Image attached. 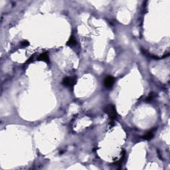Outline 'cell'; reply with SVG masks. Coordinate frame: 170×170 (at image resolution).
I'll return each instance as SVG.
<instances>
[{
	"label": "cell",
	"instance_id": "9",
	"mask_svg": "<svg viewBox=\"0 0 170 170\" xmlns=\"http://www.w3.org/2000/svg\"><path fill=\"white\" fill-rule=\"evenodd\" d=\"M21 45L22 46H23V47H27V46L29 45V41H22L21 43Z\"/></svg>",
	"mask_w": 170,
	"mask_h": 170
},
{
	"label": "cell",
	"instance_id": "7",
	"mask_svg": "<svg viewBox=\"0 0 170 170\" xmlns=\"http://www.w3.org/2000/svg\"><path fill=\"white\" fill-rule=\"evenodd\" d=\"M155 98V93H151L148 95V96L147 97L146 99V102H152L153 101V100Z\"/></svg>",
	"mask_w": 170,
	"mask_h": 170
},
{
	"label": "cell",
	"instance_id": "1",
	"mask_svg": "<svg viewBox=\"0 0 170 170\" xmlns=\"http://www.w3.org/2000/svg\"><path fill=\"white\" fill-rule=\"evenodd\" d=\"M104 111L106 114H107L110 120V122H114L115 120L117 119L118 117V113L116 112V107L113 104H108L104 106Z\"/></svg>",
	"mask_w": 170,
	"mask_h": 170
},
{
	"label": "cell",
	"instance_id": "6",
	"mask_svg": "<svg viewBox=\"0 0 170 170\" xmlns=\"http://www.w3.org/2000/svg\"><path fill=\"white\" fill-rule=\"evenodd\" d=\"M121 154H122L121 158L120 159L119 161H118V162H115V163H114V165H119V166H120V165H121L122 164V163H123V162H124V160L125 155H126V152H125L124 150H122V151Z\"/></svg>",
	"mask_w": 170,
	"mask_h": 170
},
{
	"label": "cell",
	"instance_id": "5",
	"mask_svg": "<svg viewBox=\"0 0 170 170\" xmlns=\"http://www.w3.org/2000/svg\"><path fill=\"white\" fill-rule=\"evenodd\" d=\"M154 132H155V130H153V129L152 130H150V131L148 132L143 136V138L146 140H150L151 139L153 138V136H154Z\"/></svg>",
	"mask_w": 170,
	"mask_h": 170
},
{
	"label": "cell",
	"instance_id": "2",
	"mask_svg": "<svg viewBox=\"0 0 170 170\" xmlns=\"http://www.w3.org/2000/svg\"><path fill=\"white\" fill-rule=\"evenodd\" d=\"M76 80L74 78L72 77H65L63 79L62 81V84L64 85V86L68 88H72L74 87V86L76 84Z\"/></svg>",
	"mask_w": 170,
	"mask_h": 170
},
{
	"label": "cell",
	"instance_id": "8",
	"mask_svg": "<svg viewBox=\"0 0 170 170\" xmlns=\"http://www.w3.org/2000/svg\"><path fill=\"white\" fill-rule=\"evenodd\" d=\"M76 39H75V38H74L73 36H71V37H70V39H69V41L67 42V45H76Z\"/></svg>",
	"mask_w": 170,
	"mask_h": 170
},
{
	"label": "cell",
	"instance_id": "4",
	"mask_svg": "<svg viewBox=\"0 0 170 170\" xmlns=\"http://www.w3.org/2000/svg\"><path fill=\"white\" fill-rule=\"evenodd\" d=\"M37 60L40 61H43L47 63H49V57L47 53H43L37 57Z\"/></svg>",
	"mask_w": 170,
	"mask_h": 170
},
{
	"label": "cell",
	"instance_id": "3",
	"mask_svg": "<svg viewBox=\"0 0 170 170\" xmlns=\"http://www.w3.org/2000/svg\"><path fill=\"white\" fill-rule=\"evenodd\" d=\"M115 83L114 78L112 76H106L104 79V85L106 88H111Z\"/></svg>",
	"mask_w": 170,
	"mask_h": 170
}]
</instances>
